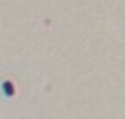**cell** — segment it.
<instances>
[{
    "mask_svg": "<svg viewBox=\"0 0 125 119\" xmlns=\"http://www.w3.org/2000/svg\"><path fill=\"white\" fill-rule=\"evenodd\" d=\"M0 89H2V95L5 98H14L16 96V86H14V82L9 81V79H4L2 82H0Z\"/></svg>",
    "mask_w": 125,
    "mask_h": 119,
    "instance_id": "6da1fadb",
    "label": "cell"
}]
</instances>
